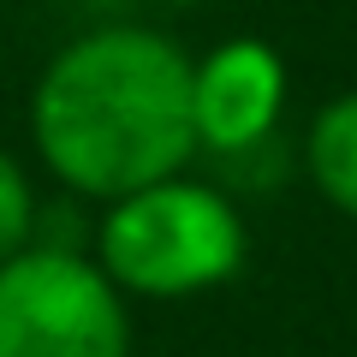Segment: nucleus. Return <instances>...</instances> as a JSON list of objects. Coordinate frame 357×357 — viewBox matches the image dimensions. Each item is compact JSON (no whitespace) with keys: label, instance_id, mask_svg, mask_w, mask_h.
<instances>
[{"label":"nucleus","instance_id":"0eeeda50","mask_svg":"<svg viewBox=\"0 0 357 357\" xmlns=\"http://www.w3.org/2000/svg\"><path fill=\"white\" fill-rule=\"evenodd\" d=\"M155 6H208V0H155Z\"/></svg>","mask_w":357,"mask_h":357},{"label":"nucleus","instance_id":"7ed1b4c3","mask_svg":"<svg viewBox=\"0 0 357 357\" xmlns=\"http://www.w3.org/2000/svg\"><path fill=\"white\" fill-rule=\"evenodd\" d=\"M0 357H131L119 286L72 250L0 262Z\"/></svg>","mask_w":357,"mask_h":357},{"label":"nucleus","instance_id":"39448f33","mask_svg":"<svg viewBox=\"0 0 357 357\" xmlns=\"http://www.w3.org/2000/svg\"><path fill=\"white\" fill-rule=\"evenodd\" d=\"M304 167L316 178V191L328 197L340 215L357 220V89L333 96L304 137Z\"/></svg>","mask_w":357,"mask_h":357},{"label":"nucleus","instance_id":"423d86ee","mask_svg":"<svg viewBox=\"0 0 357 357\" xmlns=\"http://www.w3.org/2000/svg\"><path fill=\"white\" fill-rule=\"evenodd\" d=\"M30 227H36V197H30V178L13 155L0 149V262L18 256L30 244Z\"/></svg>","mask_w":357,"mask_h":357},{"label":"nucleus","instance_id":"f257e3e1","mask_svg":"<svg viewBox=\"0 0 357 357\" xmlns=\"http://www.w3.org/2000/svg\"><path fill=\"white\" fill-rule=\"evenodd\" d=\"M191 72V54L143 24H107L66 42L30 96L42 167L66 191L102 203L185 173V161L203 149Z\"/></svg>","mask_w":357,"mask_h":357},{"label":"nucleus","instance_id":"f03ea898","mask_svg":"<svg viewBox=\"0 0 357 357\" xmlns=\"http://www.w3.org/2000/svg\"><path fill=\"white\" fill-rule=\"evenodd\" d=\"M250 256L238 208L197 178H155L143 191L107 203L96 232V268L119 292L137 298H191L227 286Z\"/></svg>","mask_w":357,"mask_h":357},{"label":"nucleus","instance_id":"20e7f679","mask_svg":"<svg viewBox=\"0 0 357 357\" xmlns=\"http://www.w3.org/2000/svg\"><path fill=\"white\" fill-rule=\"evenodd\" d=\"M286 107V60L268 42H227L191 72L197 143L208 149H250L274 131Z\"/></svg>","mask_w":357,"mask_h":357}]
</instances>
